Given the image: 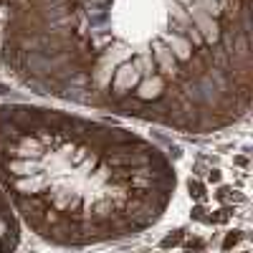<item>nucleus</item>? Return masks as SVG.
Wrapping results in <instances>:
<instances>
[{"label": "nucleus", "mask_w": 253, "mask_h": 253, "mask_svg": "<svg viewBox=\"0 0 253 253\" xmlns=\"http://www.w3.org/2000/svg\"><path fill=\"white\" fill-rule=\"evenodd\" d=\"M0 114V180L33 233L58 246L137 236L165 213L175 172L152 144L46 109Z\"/></svg>", "instance_id": "obj_1"}, {"label": "nucleus", "mask_w": 253, "mask_h": 253, "mask_svg": "<svg viewBox=\"0 0 253 253\" xmlns=\"http://www.w3.org/2000/svg\"><path fill=\"white\" fill-rule=\"evenodd\" d=\"M18 220L13 215L10 200L5 198V193L0 190V253H13L18 246Z\"/></svg>", "instance_id": "obj_2"}, {"label": "nucleus", "mask_w": 253, "mask_h": 253, "mask_svg": "<svg viewBox=\"0 0 253 253\" xmlns=\"http://www.w3.org/2000/svg\"><path fill=\"white\" fill-rule=\"evenodd\" d=\"M187 15H190V20H193L195 31L200 33V38H205L208 43H215V41H218V26H215V20L210 18L208 13L193 8V5L187 8Z\"/></svg>", "instance_id": "obj_3"}, {"label": "nucleus", "mask_w": 253, "mask_h": 253, "mask_svg": "<svg viewBox=\"0 0 253 253\" xmlns=\"http://www.w3.org/2000/svg\"><path fill=\"white\" fill-rule=\"evenodd\" d=\"M137 81H139V71L134 69V63H124V66L114 74V91L132 89Z\"/></svg>", "instance_id": "obj_4"}, {"label": "nucleus", "mask_w": 253, "mask_h": 253, "mask_svg": "<svg viewBox=\"0 0 253 253\" xmlns=\"http://www.w3.org/2000/svg\"><path fill=\"white\" fill-rule=\"evenodd\" d=\"M167 43H170V53L177 56V58H190V53H193V46H190V41L177 36V33H170L167 36Z\"/></svg>", "instance_id": "obj_5"}, {"label": "nucleus", "mask_w": 253, "mask_h": 253, "mask_svg": "<svg viewBox=\"0 0 253 253\" xmlns=\"http://www.w3.org/2000/svg\"><path fill=\"white\" fill-rule=\"evenodd\" d=\"M190 5L198 8V10H203V13H208L210 18L220 15V10H223V5L218 3V0H190Z\"/></svg>", "instance_id": "obj_6"}, {"label": "nucleus", "mask_w": 253, "mask_h": 253, "mask_svg": "<svg viewBox=\"0 0 253 253\" xmlns=\"http://www.w3.org/2000/svg\"><path fill=\"white\" fill-rule=\"evenodd\" d=\"M155 56H157V63L162 66V71H172L175 69V56L170 53V48H167V46H160L155 51Z\"/></svg>", "instance_id": "obj_7"}, {"label": "nucleus", "mask_w": 253, "mask_h": 253, "mask_svg": "<svg viewBox=\"0 0 253 253\" xmlns=\"http://www.w3.org/2000/svg\"><path fill=\"white\" fill-rule=\"evenodd\" d=\"M134 69L139 71V76H142V74H152V71H155V61H152V56L147 53V51H142L139 58L134 61Z\"/></svg>", "instance_id": "obj_8"}, {"label": "nucleus", "mask_w": 253, "mask_h": 253, "mask_svg": "<svg viewBox=\"0 0 253 253\" xmlns=\"http://www.w3.org/2000/svg\"><path fill=\"white\" fill-rule=\"evenodd\" d=\"M190 190H193L195 198H203V185L200 182H190Z\"/></svg>", "instance_id": "obj_9"}, {"label": "nucleus", "mask_w": 253, "mask_h": 253, "mask_svg": "<svg viewBox=\"0 0 253 253\" xmlns=\"http://www.w3.org/2000/svg\"><path fill=\"white\" fill-rule=\"evenodd\" d=\"M218 3H220V5H225V3H228V0H218Z\"/></svg>", "instance_id": "obj_10"}]
</instances>
